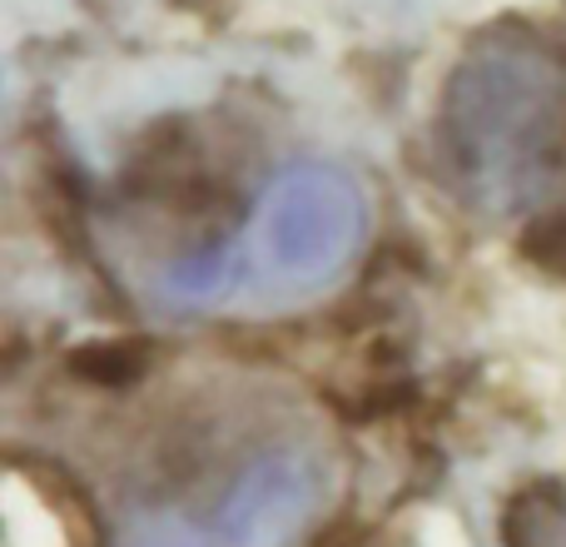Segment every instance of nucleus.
Returning <instances> with one entry per match:
<instances>
[{
    "label": "nucleus",
    "mask_w": 566,
    "mask_h": 547,
    "mask_svg": "<svg viewBox=\"0 0 566 547\" xmlns=\"http://www.w3.org/2000/svg\"><path fill=\"white\" fill-rule=\"evenodd\" d=\"M333 488L318 438L283 419L244 423L169 463L109 518V547H289Z\"/></svg>",
    "instance_id": "nucleus-1"
},
{
    "label": "nucleus",
    "mask_w": 566,
    "mask_h": 547,
    "mask_svg": "<svg viewBox=\"0 0 566 547\" xmlns=\"http://www.w3.org/2000/svg\"><path fill=\"white\" fill-rule=\"evenodd\" d=\"M368 235V199L338 165H289L234 239L165 274L179 309H279L333 289Z\"/></svg>",
    "instance_id": "nucleus-2"
},
{
    "label": "nucleus",
    "mask_w": 566,
    "mask_h": 547,
    "mask_svg": "<svg viewBox=\"0 0 566 547\" xmlns=\"http://www.w3.org/2000/svg\"><path fill=\"white\" fill-rule=\"evenodd\" d=\"M442 135L472 199L537 205L566 165V70L532 40H488L452 75Z\"/></svg>",
    "instance_id": "nucleus-3"
}]
</instances>
